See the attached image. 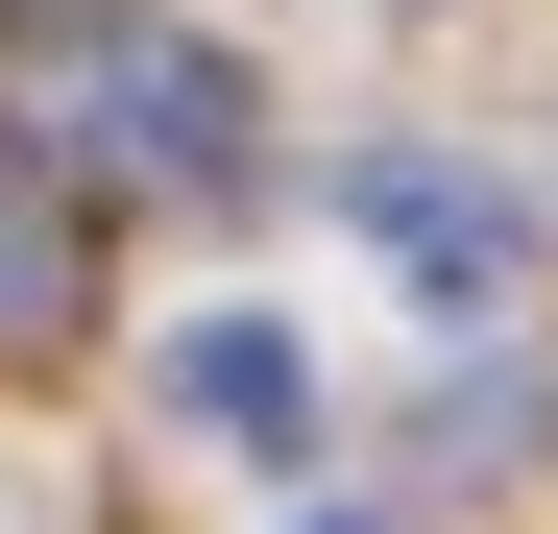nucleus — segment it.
<instances>
[{
	"label": "nucleus",
	"mask_w": 558,
	"mask_h": 534,
	"mask_svg": "<svg viewBox=\"0 0 558 534\" xmlns=\"http://www.w3.org/2000/svg\"><path fill=\"white\" fill-rule=\"evenodd\" d=\"M340 219L389 243L437 316H486V292H510V195H486V170H437V146H364V170H340Z\"/></svg>",
	"instance_id": "2"
},
{
	"label": "nucleus",
	"mask_w": 558,
	"mask_h": 534,
	"mask_svg": "<svg viewBox=\"0 0 558 534\" xmlns=\"http://www.w3.org/2000/svg\"><path fill=\"white\" fill-rule=\"evenodd\" d=\"M170 413H195V437H243V462H292V437H316L292 316H195V340H170Z\"/></svg>",
	"instance_id": "3"
},
{
	"label": "nucleus",
	"mask_w": 558,
	"mask_h": 534,
	"mask_svg": "<svg viewBox=\"0 0 558 534\" xmlns=\"http://www.w3.org/2000/svg\"><path fill=\"white\" fill-rule=\"evenodd\" d=\"M267 98H243V49H195V25H73L49 49V195H170V219H219L243 195V146Z\"/></svg>",
	"instance_id": "1"
},
{
	"label": "nucleus",
	"mask_w": 558,
	"mask_h": 534,
	"mask_svg": "<svg viewBox=\"0 0 558 534\" xmlns=\"http://www.w3.org/2000/svg\"><path fill=\"white\" fill-rule=\"evenodd\" d=\"M292 534H389V510H292Z\"/></svg>",
	"instance_id": "5"
},
{
	"label": "nucleus",
	"mask_w": 558,
	"mask_h": 534,
	"mask_svg": "<svg viewBox=\"0 0 558 534\" xmlns=\"http://www.w3.org/2000/svg\"><path fill=\"white\" fill-rule=\"evenodd\" d=\"M98 316V219L49 195V170H0V365H25V340H73Z\"/></svg>",
	"instance_id": "4"
}]
</instances>
